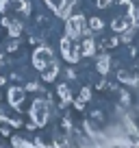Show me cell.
Listing matches in <instances>:
<instances>
[{
	"label": "cell",
	"instance_id": "cell-1",
	"mask_svg": "<svg viewBox=\"0 0 139 148\" xmlns=\"http://www.w3.org/2000/svg\"><path fill=\"white\" fill-rule=\"evenodd\" d=\"M0 148H139V0H0Z\"/></svg>",
	"mask_w": 139,
	"mask_h": 148
}]
</instances>
